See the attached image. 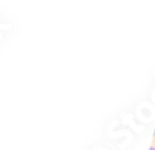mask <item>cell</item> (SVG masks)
I'll return each instance as SVG.
<instances>
[{"instance_id":"1","label":"cell","mask_w":155,"mask_h":150,"mask_svg":"<svg viewBox=\"0 0 155 150\" xmlns=\"http://www.w3.org/2000/svg\"><path fill=\"white\" fill-rule=\"evenodd\" d=\"M150 150H155V149H154V147H151V149H150Z\"/></svg>"}]
</instances>
